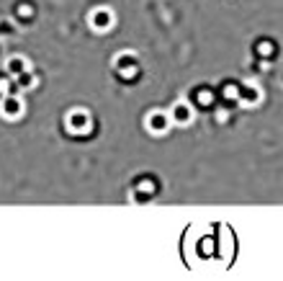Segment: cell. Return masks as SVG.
Here are the masks:
<instances>
[{
    "instance_id": "cell-1",
    "label": "cell",
    "mask_w": 283,
    "mask_h": 281,
    "mask_svg": "<svg viewBox=\"0 0 283 281\" xmlns=\"http://www.w3.org/2000/svg\"><path fill=\"white\" fill-rule=\"evenodd\" d=\"M21 111H24V106H21V101H18V98H13V96H8V98L0 101V114L8 116V119H16Z\"/></svg>"
},
{
    "instance_id": "cell-3",
    "label": "cell",
    "mask_w": 283,
    "mask_h": 281,
    "mask_svg": "<svg viewBox=\"0 0 283 281\" xmlns=\"http://www.w3.org/2000/svg\"><path fill=\"white\" fill-rule=\"evenodd\" d=\"M90 21H93V26H96V29H108V26H111V13H108V11H103V8H98V11L93 13V19H90Z\"/></svg>"
},
{
    "instance_id": "cell-4",
    "label": "cell",
    "mask_w": 283,
    "mask_h": 281,
    "mask_svg": "<svg viewBox=\"0 0 283 281\" xmlns=\"http://www.w3.org/2000/svg\"><path fill=\"white\" fill-rule=\"evenodd\" d=\"M26 70V62L21 60V57H13V60H8V73L11 75H21Z\"/></svg>"
},
{
    "instance_id": "cell-2",
    "label": "cell",
    "mask_w": 283,
    "mask_h": 281,
    "mask_svg": "<svg viewBox=\"0 0 283 281\" xmlns=\"http://www.w3.org/2000/svg\"><path fill=\"white\" fill-rule=\"evenodd\" d=\"M88 124H90V119H88V114H83V111H72L70 119H67V127H70L72 132H85Z\"/></svg>"
}]
</instances>
